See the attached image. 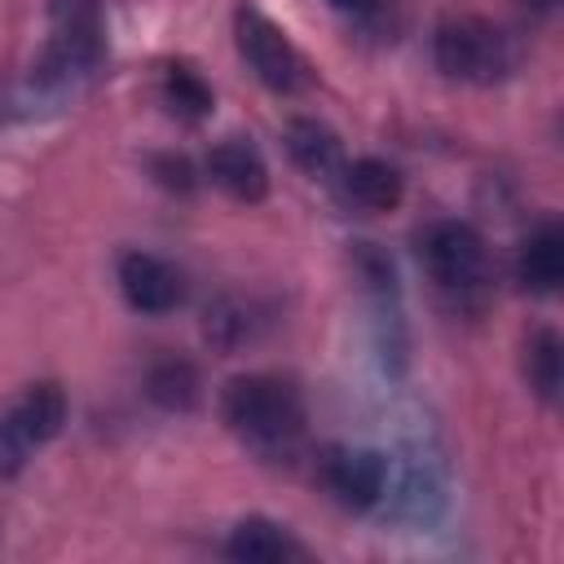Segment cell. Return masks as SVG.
<instances>
[{"mask_svg":"<svg viewBox=\"0 0 564 564\" xmlns=\"http://www.w3.org/2000/svg\"><path fill=\"white\" fill-rule=\"evenodd\" d=\"M220 419L260 463H295L308 441V401L291 375L247 370L220 388Z\"/></svg>","mask_w":564,"mask_h":564,"instance_id":"obj_1","label":"cell"},{"mask_svg":"<svg viewBox=\"0 0 564 564\" xmlns=\"http://www.w3.org/2000/svg\"><path fill=\"white\" fill-rule=\"evenodd\" d=\"M106 62V18L101 0H48V35L31 62V93L62 101L75 97Z\"/></svg>","mask_w":564,"mask_h":564,"instance_id":"obj_2","label":"cell"},{"mask_svg":"<svg viewBox=\"0 0 564 564\" xmlns=\"http://www.w3.org/2000/svg\"><path fill=\"white\" fill-rule=\"evenodd\" d=\"M414 256L445 304H454L458 313L485 308L494 264H489V242L471 220H458V216L427 220L414 234Z\"/></svg>","mask_w":564,"mask_h":564,"instance_id":"obj_3","label":"cell"},{"mask_svg":"<svg viewBox=\"0 0 564 564\" xmlns=\"http://www.w3.org/2000/svg\"><path fill=\"white\" fill-rule=\"evenodd\" d=\"M516 62V40L485 13H449L432 26V66L454 84L494 88L511 79Z\"/></svg>","mask_w":564,"mask_h":564,"instance_id":"obj_4","label":"cell"},{"mask_svg":"<svg viewBox=\"0 0 564 564\" xmlns=\"http://www.w3.org/2000/svg\"><path fill=\"white\" fill-rule=\"evenodd\" d=\"M70 401L62 383L40 379L0 401V480H13L48 441L62 436Z\"/></svg>","mask_w":564,"mask_h":564,"instance_id":"obj_5","label":"cell"},{"mask_svg":"<svg viewBox=\"0 0 564 564\" xmlns=\"http://www.w3.org/2000/svg\"><path fill=\"white\" fill-rule=\"evenodd\" d=\"M234 48H238V57L247 62V70H251L269 93H278V97H295V93H304L308 79H313L304 53L295 48V40H291L264 9H256L251 0H242V4L234 9Z\"/></svg>","mask_w":564,"mask_h":564,"instance_id":"obj_6","label":"cell"},{"mask_svg":"<svg viewBox=\"0 0 564 564\" xmlns=\"http://www.w3.org/2000/svg\"><path fill=\"white\" fill-rule=\"evenodd\" d=\"M397 463L375 445H326L317 454V480L322 489L352 516L379 511L392 498Z\"/></svg>","mask_w":564,"mask_h":564,"instance_id":"obj_7","label":"cell"},{"mask_svg":"<svg viewBox=\"0 0 564 564\" xmlns=\"http://www.w3.org/2000/svg\"><path fill=\"white\" fill-rule=\"evenodd\" d=\"M352 273L361 278V291L370 300V326H375V348L392 375L405 370V308H401V278L392 256L379 242H352Z\"/></svg>","mask_w":564,"mask_h":564,"instance_id":"obj_8","label":"cell"},{"mask_svg":"<svg viewBox=\"0 0 564 564\" xmlns=\"http://www.w3.org/2000/svg\"><path fill=\"white\" fill-rule=\"evenodd\" d=\"M115 282H119V295L132 313L141 317H163V313H176L189 295V282H185V269L172 264L167 256L159 251H145V247H132L119 256L115 264Z\"/></svg>","mask_w":564,"mask_h":564,"instance_id":"obj_9","label":"cell"},{"mask_svg":"<svg viewBox=\"0 0 564 564\" xmlns=\"http://www.w3.org/2000/svg\"><path fill=\"white\" fill-rule=\"evenodd\" d=\"M203 172H207V181L225 194V198H234V203H264L269 198V163H264V154L251 145V137H220L212 150H207V159H203Z\"/></svg>","mask_w":564,"mask_h":564,"instance_id":"obj_10","label":"cell"},{"mask_svg":"<svg viewBox=\"0 0 564 564\" xmlns=\"http://www.w3.org/2000/svg\"><path fill=\"white\" fill-rule=\"evenodd\" d=\"M335 194L357 207V212H397L401 198H405V176L397 163L379 159V154H357V159H344V167L335 172Z\"/></svg>","mask_w":564,"mask_h":564,"instance_id":"obj_11","label":"cell"},{"mask_svg":"<svg viewBox=\"0 0 564 564\" xmlns=\"http://www.w3.org/2000/svg\"><path fill=\"white\" fill-rule=\"evenodd\" d=\"M511 273L520 282L524 295H555L564 282V229L555 216H542L538 225H529V234L516 247Z\"/></svg>","mask_w":564,"mask_h":564,"instance_id":"obj_12","label":"cell"},{"mask_svg":"<svg viewBox=\"0 0 564 564\" xmlns=\"http://www.w3.org/2000/svg\"><path fill=\"white\" fill-rule=\"evenodd\" d=\"M282 145H286V159L308 176V181H322L330 185L335 172L344 167V145H339V132L313 115H295L286 119L282 128Z\"/></svg>","mask_w":564,"mask_h":564,"instance_id":"obj_13","label":"cell"},{"mask_svg":"<svg viewBox=\"0 0 564 564\" xmlns=\"http://www.w3.org/2000/svg\"><path fill=\"white\" fill-rule=\"evenodd\" d=\"M225 555L238 564H291V560H304L308 551L286 524L269 516H242L225 538Z\"/></svg>","mask_w":564,"mask_h":564,"instance_id":"obj_14","label":"cell"},{"mask_svg":"<svg viewBox=\"0 0 564 564\" xmlns=\"http://www.w3.org/2000/svg\"><path fill=\"white\" fill-rule=\"evenodd\" d=\"M141 388H145L150 405H159L163 414H189L203 401V370L189 357H176L172 352V357L150 361Z\"/></svg>","mask_w":564,"mask_h":564,"instance_id":"obj_15","label":"cell"},{"mask_svg":"<svg viewBox=\"0 0 564 564\" xmlns=\"http://www.w3.org/2000/svg\"><path fill=\"white\" fill-rule=\"evenodd\" d=\"M520 370L524 383L533 388L538 401L555 405L560 401V383H564V339L555 326H533L520 344Z\"/></svg>","mask_w":564,"mask_h":564,"instance_id":"obj_16","label":"cell"},{"mask_svg":"<svg viewBox=\"0 0 564 564\" xmlns=\"http://www.w3.org/2000/svg\"><path fill=\"white\" fill-rule=\"evenodd\" d=\"M159 106L176 119V123H203L216 106V93L212 84L189 66V62H167L163 75H159Z\"/></svg>","mask_w":564,"mask_h":564,"instance_id":"obj_17","label":"cell"},{"mask_svg":"<svg viewBox=\"0 0 564 564\" xmlns=\"http://www.w3.org/2000/svg\"><path fill=\"white\" fill-rule=\"evenodd\" d=\"M264 322H269V317H264L251 300H242V295H220V300H212L207 313H203V335H207L216 348L234 352V348L251 344Z\"/></svg>","mask_w":564,"mask_h":564,"instance_id":"obj_18","label":"cell"},{"mask_svg":"<svg viewBox=\"0 0 564 564\" xmlns=\"http://www.w3.org/2000/svg\"><path fill=\"white\" fill-rule=\"evenodd\" d=\"M150 176L159 189L167 194H194L198 185V167L189 154H176V150H163V154H150Z\"/></svg>","mask_w":564,"mask_h":564,"instance_id":"obj_19","label":"cell"},{"mask_svg":"<svg viewBox=\"0 0 564 564\" xmlns=\"http://www.w3.org/2000/svg\"><path fill=\"white\" fill-rule=\"evenodd\" d=\"M326 4H330L335 13H344V18H375L383 0H326Z\"/></svg>","mask_w":564,"mask_h":564,"instance_id":"obj_20","label":"cell"},{"mask_svg":"<svg viewBox=\"0 0 564 564\" xmlns=\"http://www.w3.org/2000/svg\"><path fill=\"white\" fill-rule=\"evenodd\" d=\"M524 13H533V18H546V13H555L560 9V0H516Z\"/></svg>","mask_w":564,"mask_h":564,"instance_id":"obj_21","label":"cell"}]
</instances>
